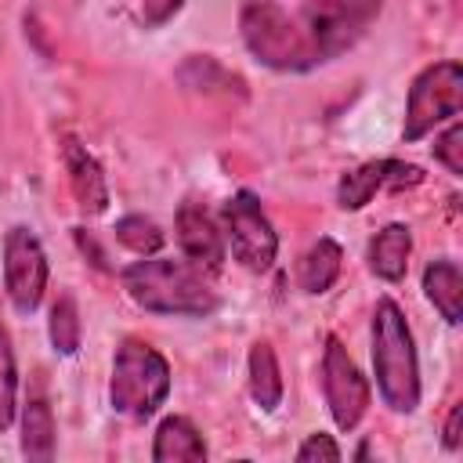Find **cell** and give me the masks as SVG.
I'll list each match as a JSON object with an SVG mask.
<instances>
[{
    "mask_svg": "<svg viewBox=\"0 0 463 463\" xmlns=\"http://www.w3.org/2000/svg\"><path fill=\"white\" fill-rule=\"evenodd\" d=\"M297 459H300V463H315V459L336 463V459H340V445H336L329 434H311V438L297 449Z\"/></svg>",
    "mask_w": 463,
    "mask_h": 463,
    "instance_id": "cell-24",
    "label": "cell"
},
{
    "mask_svg": "<svg viewBox=\"0 0 463 463\" xmlns=\"http://www.w3.org/2000/svg\"><path fill=\"white\" fill-rule=\"evenodd\" d=\"M434 159L452 174V177H463V123L452 119L449 130L434 141Z\"/></svg>",
    "mask_w": 463,
    "mask_h": 463,
    "instance_id": "cell-23",
    "label": "cell"
},
{
    "mask_svg": "<svg viewBox=\"0 0 463 463\" xmlns=\"http://www.w3.org/2000/svg\"><path fill=\"white\" fill-rule=\"evenodd\" d=\"M177 80L188 87V90H206V94H239L246 98V80L235 76L232 69H224L217 58L210 54H192L184 58V65L177 69Z\"/></svg>",
    "mask_w": 463,
    "mask_h": 463,
    "instance_id": "cell-17",
    "label": "cell"
},
{
    "mask_svg": "<svg viewBox=\"0 0 463 463\" xmlns=\"http://www.w3.org/2000/svg\"><path fill=\"white\" fill-rule=\"evenodd\" d=\"M181 7H184V0H141V22H145L148 29H159V25H166Z\"/></svg>",
    "mask_w": 463,
    "mask_h": 463,
    "instance_id": "cell-25",
    "label": "cell"
},
{
    "mask_svg": "<svg viewBox=\"0 0 463 463\" xmlns=\"http://www.w3.org/2000/svg\"><path fill=\"white\" fill-rule=\"evenodd\" d=\"M47 333H51V347L58 354H76L80 351V307L72 300V293H61L51 304V318H47Z\"/></svg>",
    "mask_w": 463,
    "mask_h": 463,
    "instance_id": "cell-20",
    "label": "cell"
},
{
    "mask_svg": "<svg viewBox=\"0 0 463 463\" xmlns=\"http://www.w3.org/2000/svg\"><path fill=\"white\" fill-rule=\"evenodd\" d=\"M116 239H119L130 253H137V257H152V253L163 246V232H159V224L148 221V217H141V213H127V217H119V221H116Z\"/></svg>",
    "mask_w": 463,
    "mask_h": 463,
    "instance_id": "cell-21",
    "label": "cell"
},
{
    "mask_svg": "<svg viewBox=\"0 0 463 463\" xmlns=\"http://www.w3.org/2000/svg\"><path fill=\"white\" fill-rule=\"evenodd\" d=\"M119 282L137 307L156 311V315L203 318V315L217 311V304H221L206 271H199L188 260H166V257L134 260L130 268H123Z\"/></svg>",
    "mask_w": 463,
    "mask_h": 463,
    "instance_id": "cell-1",
    "label": "cell"
},
{
    "mask_svg": "<svg viewBox=\"0 0 463 463\" xmlns=\"http://www.w3.org/2000/svg\"><path fill=\"white\" fill-rule=\"evenodd\" d=\"M177 242H181L184 260L195 264L206 275H217L224 257H228L224 232L203 203H181V210H177Z\"/></svg>",
    "mask_w": 463,
    "mask_h": 463,
    "instance_id": "cell-11",
    "label": "cell"
},
{
    "mask_svg": "<svg viewBox=\"0 0 463 463\" xmlns=\"http://www.w3.org/2000/svg\"><path fill=\"white\" fill-rule=\"evenodd\" d=\"M322 391H326V405L329 416L340 430H354L358 420L369 409V383L358 373V365L351 362L347 347L336 336H326V351H322Z\"/></svg>",
    "mask_w": 463,
    "mask_h": 463,
    "instance_id": "cell-9",
    "label": "cell"
},
{
    "mask_svg": "<svg viewBox=\"0 0 463 463\" xmlns=\"http://www.w3.org/2000/svg\"><path fill=\"white\" fill-rule=\"evenodd\" d=\"M221 221H224V239L232 246V257L246 271H268L275 264L279 235H275V228H271V221H268V213L253 192H235L224 203Z\"/></svg>",
    "mask_w": 463,
    "mask_h": 463,
    "instance_id": "cell-7",
    "label": "cell"
},
{
    "mask_svg": "<svg viewBox=\"0 0 463 463\" xmlns=\"http://www.w3.org/2000/svg\"><path fill=\"white\" fill-rule=\"evenodd\" d=\"M22 456L33 463L54 459V416L43 398H29L22 409Z\"/></svg>",
    "mask_w": 463,
    "mask_h": 463,
    "instance_id": "cell-18",
    "label": "cell"
},
{
    "mask_svg": "<svg viewBox=\"0 0 463 463\" xmlns=\"http://www.w3.org/2000/svg\"><path fill=\"white\" fill-rule=\"evenodd\" d=\"M152 459L156 463H199L206 459V441L188 416H166L156 430Z\"/></svg>",
    "mask_w": 463,
    "mask_h": 463,
    "instance_id": "cell-14",
    "label": "cell"
},
{
    "mask_svg": "<svg viewBox=\"0 0 463 463\" xmlns=\"http://www.w3.org/2000/svg\"><path fill=\"white\" fill-rule=\"evenodd\" d=\"M409 253H412V232L405 224H387L369 239L365 260L369 271L383 282H402L405 268H409Z\"/></svg>",
    "mask_w": 463,
    "mask_h": 463,
    "instance_id": "cell-13",
    "label": "cell"
},
{
    "mask_svg": "<svg viewBox=\"0 0 463 463\" xmlns=\"http://www.w3.org/2000/svg\"><path fill=\"white\" fill-rule=\"evenodd\" d=\"M14 394H18L14 351H11L7 329L0 326V430H7V427H11V420H14Z\"/></svg>",
    "mask_w": 463,
    "mask_h": 463,
    "instance_id": "cell-22",
    "label": "cell"
},
{
    "mask_svg": "<svg viewBox=\"0 0 463 463\" xmlns=\"http://www.w3.org/2000/svg\"><path fill=\"white\" fill-rule=\"evenodd\" d=\"M383 0H300L297 25L304 29L318 65L351 51L380 18Z\"/></svg>",
    "mask_w": 463,
    "mask_h": 463,
    "instance_id": "cell-5",
    "label": "cell"
},
{
    "mask_svg": "<svg viewBox=\"0 0 463 463\" xmlns=\"http://www.w3.org/2000/svg\"><path fill=\"white\" fill-rule=\"evenodd\" d=\"M340 264H344V250H340L333 239L322 235V239L304 253V260H300V268H297L300 289H304V293H326V289L336 282Z\"/></svg>",
    "mask_w": 463,
    "mask_h": 463,
    "instance_id": "cell-19",
    "label": "cell"
},
{
    "mask_svg": "<svg viewBox=\"0 0 463 463\" xmlns=\"http://www.w3.org/2000/svg\"><path fill=\"white\" fill-rule=\"evenodd\" d=\"M423 181V170L416 163L405 159H373L362 163L354 170H347L336 184V206L340 210H362L380 188L402 192V188H416Z\"/></svg>",
    "mask_w": 463,
    "mask_h": 463,
    "instance_id": "cell-10",
    "label": "cell"
},
{
    "mask_svg": "<svg viewBox=\"0 0 463 463\" xmlns=\"http://www.w3.org/2000/svg\"><path fill=\"white\" fill-rule=\"evenodd\" d=\"M459 423H463V405H452L449 409V420H445V449H459V441H463V434H459Z\"/></svg>",
    "mask_w": 463,
    "mask_h": 463,
    "instance_id": "cell-26",
    "label": "cell"
},
{
    "mask_svg": "<svg viewBox=\"0 0 463 463\" xmlns=\"http://www.w3.org/2000/svg\"><path fill=\"white\" fill-rule=\"evenodd\" d=\"M170 394V365L166 358L145 340H123L112 358L109 402L119 416L148 420Z\"/></svg>",
    "mask_w": 463,
    "mask_h": 463,
    "instance_id": "cell-4",
    "label": "cell"
},
{
    "mask_svg": "<svg viewBox=\"0 0 463 463\" xmlns=\"http://www.w3.org/2000/svg\"><path fill=\"white\" fill-rule=\"evenodd\" d=\"M459 109H463V69L456 61H434L409 87L402 137L405 141H420L438 123L459 116Z\"/></svg>",
    "mask_w": 463,
    "mask_h": 463,
    "instance_id": "cell-6",
    "label": "cell"
},
{
    "mask_svg": "<svg viewBox=\"0 0 463 463\" xmlns=\"http://www.w3.org/2000/svg\"><path fill=\"white\" fill-rule=\"evenodd\" d=\"M4 286H7L11 304L22 315L36 311L40 300H43V289H47V253H43L40 239L25 224H14L4 235Z\"/></svg>",
    "mask_w": 463,
    "mask_h": 463,
    "instance_id": "cell-8",
    "label": "cell"
},
{
    "mask_svg": "<svg viewBox=\"0 0 463 463\" xmlns=\"http://www.w3.org/2000/svg\"><path fill=\"white\" fill-rule=\"evenodd\" d=\"M61 159H65V174H69V188L80 203V210L87 217H98L109 210V181L101 174V163L87 152V145H80L76 137L61 141Z\"/></svg>",
    "mask_w": 463,
    "mask_h": 463,
    "instance_id": "cell-12",
    "label": "cell"
},
{
    "mask_svg": "<svg viewBox=\"0 0 463 463\" xmlns=\"http://www.w3.org/2000/svg\"><path fill=\"white\" fill-rule=\"evenodd\" d=\"M423 293L427 300L441 311V318L449 326H456L463 318V275L456 268V260H430L423 271Z\"/></svg>",
    "mask_w": 463,
    "mask_h": 463,
    "instance_id": "cell-15",
    "label": "cell"
},
{
    "mask_svg": "<svg viewBox=\"0 0 463 463\" xmlns=\"http://www.w3.org/2000/svg\"><path fill=\"white\" fill-rule=\"evenodd\" d=\"M373 369L380 398L394 412H412L420 405V365L409 322L394 300H380L373 311Z\"/></svg>",
    "mask_w": 463,
    "mask_h": 463,
    "instance_id": "cell-2",
    "label": "cell"
},
{
    "mask_svg": "<svg viewBox=\"0 0 463 463\" xmlns=\"http://www.w3.org/2000/svg\"><path fill=\"white\" fill-rule=\"evenodd\" d=\"M239 33L246 51L275 72H307L318 65L304 29L275 0H246L239 11Z\"/></svg>",
    "mask_w": 463,
    "mask_h": 463,
    "instance_id": "cell-3",
    "label": "cell"
},
{
    "mask_svg": "<svg viewBox=\"0 0 463 463\" xmlns=\"http://www.w3.org/2000/svg\"><path fill=\"white\" fill-rule=\"evenodd\" d=\"M76 242H80V250H83V253H90V260H94L98 268H105V257H101V250L90 242V235H87L83 228H76Z\"/></svg>",
    "mask_w": 463,
    "mask_h": 463,
    "instance_id": "cell-27",
    "label": "cell"
},
{
    "mask_svg": "<svg viewBox=\"0 0 463 463\" xmlns=\"http://www.w3.org/2000/svg\"><path fill=\"white\" fill-rule=\"evenodd\" d=\"M246 373H250V398L257 402V409L275 412L279 402H282V373H279V358H275L268 340H257L250 347Z\"/></svg>",
    "mask_w": 463,
    "mask_h": 463,
    "instance_id": "cell-16",
    "label": "cell"
}]
</instances>
